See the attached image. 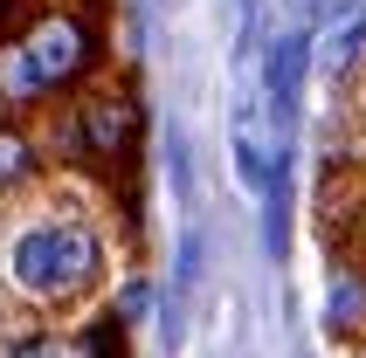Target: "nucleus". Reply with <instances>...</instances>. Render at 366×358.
Masks as SVG:
<instances>
[{"mask_svg":"<svg viewBox=\"0 0 366 358\" xmlns=\"http://www.w3.org/2000/svg\"><path fill=\"white\" fill-rule=\"evenodd\" d=\"M104 269H111V255H104L97 220L69 214V207L14 220L7 241H0V276H7V290L28 310H76V303H90L104 290Z\"/></svg>","mask_w":366,"mask_h":358,"instance_id":"1","label":"nucleus"},{"mask_svg":"<svg viewBox=\"0 0 366 358\" xmlns=\"http://www.w3.org/2000/svg\"><path fill=\"white\" fill-rule=\"evenodd\" d=\"M97 56H104V41L83 7H41L21 28H7L0 35V103H7V118L76 97L97 69Z\"/></svg>","mask_w":366,"mask_h":358,"instance_id":"2","label":"nucleus"},{"mask_svg":"<svg viewBox=\"0 0 366 358\" xmlns=\"http://www.w3.org/2000/svg\"><path fill=\"white\" fill-rule=\"evenodd\" d=\"M139 138H145V111L132 97V83H83L69 111L56 118V152L97 179H132Z\"/></svg>","mask_w":366,"mask_h":358,"instance_id":"3","label":"nucleus"},{"mask_svg":"<svg viewBox=\"0 0 366 358\" xmlns=\"http://www.w3.org/2000/svg\"><path fill=\"white\" fill-rule=\"evenodd\" d=\"M325 331L339 344H366V269L360 262H339L325 290Z\"/></svg>","mask_w":366,"mask_h":358,"instance_id":"4","label":"nucleus"},{"mask_svg":"<svg viewBox=\"0 0 366 358\" xmlns=\"http://www.w3.org/2000/svg\"><path fill=\"white\" fill-rule=\"evenodd\" d=\"M41 165H49V145H41L21 118H0V200L28 193V186L41 179Z\"/></svg>","mask_w":366,"mask_h":358,"instance_id":"5","label":"nucleus"},{"mask_svg":"<svg viewBox=\"0 0 366 358\" xmlns=\"http://www.w3.org/2000/svg\"><path fill=\"white\" fill-rule=\"evenodd\" d=\"M352 111H360V124H366V76H352Z\"/></svg>","mask_w":366,"mask_h":358,"instance_id":"6","label":"nucleus"},{"mask_svg":"<svg viewBox=\"0 0 366 358\" xmlns=\"http://www.w3.org/2000/svg\"><path fill=\"white\" fill-rule=\"evenodd\" d=\"M346 262H360V269H366V235H360V248H352V255H346Z\"/></svg>","mask_w":366,"mask_h":358,"instance_id":"7","label":"nucleus"},{"mask_svg":"<svg viewBox=\"0 0 366 358\" xmlns=\"http://www.w3.org/2000/svg\"><path fill=\"white\" fill-rule=\"evenodd\" d=\"M83 7H97V0H83Z\"/></svg>","mask_w":366,"mask_h":358,"instance_id":"8","label":"nucleus"}]
</instances>
